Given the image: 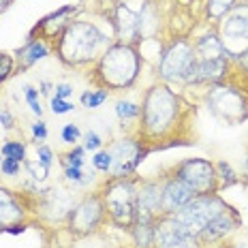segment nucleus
<instances>
[{
	"label": "nucleus",
	"mask_w": 248,
	"mask_h": 248,
	"mask_svg": "<svg viewBox=\"0 0 248 248\" xmlns=\"http://www.w3.org/2000/svg\"><path fill=\"white\" fill-rule=\"evenodd\" d=\"M193 107L186 103L169 84L156 81L143 92L141 116L135 137L146 146L148 152L190 143L186 139V126L190 124Z\"/></svg>",
	"instance_id": "1"
},
{
	"label": "nucleus",
	"mask_w": 248,
	"mask_h": 248,
	"mask_svg": "<svg viewBox=\"0 0 248 248\" xmlns=\"http://www.w3.org/2000/svg\"><path fill=\"white\" fill-rule=\"evenodd\" d=\"M141 73L139 45L111 43L90 66V81L101 90H128Z\"/></svg>",
	"instance_id": "2"
},
{
	"label": "nucleus",
	"mask_w": 248,
	"mask_h": 248,
	"mask_svg": "<svg viewBox=\"0 0 248 248\" xmlns=\"http://www.w3.org/2000/svg\"><path fill=\"white\" fill-rule=\"evenodd\" d=\"M111 45V39L96 24L73 19L56 41L54 51L60 62L69 69L92 66L101 58V54Z\"/></svg>",
	"instance_id": "3"
},
{
	"label": "nucleus",
	"mask_w": 248,
	"mask_h": 248,
	"mask_svg": "<svg viewBox=\"0 0 248 248\" xmlns=\"http://www.w3.org/2000/svg\"><path fill=\"white\" fill-rule=\"evenodd\" d=\"M233 64L225 79L210 84L203 94L205 107L225 124H240L248 120V75Z\"/></svg>",
	"instance_id": "4"
},
{
	"label": "nucleus",
	"mask_w": 248,
	"mask_h": 248,
	"mask_svg": "<svg viewBox=\"0 0 248 248\" xmlns=\"http://www.w3.org/2000/svg\"><path fill=\"white\" fill-rule=\"evenodd\" d=\"M99 195L105 203L107 223L118 229L131 231L139 220L137 212V175L122 180H105L99 188Z\"/></svg>",
	"instance_id": "5"
},
{
	"label": "nucleus",
	"mask_w": 248,
	"mask_h": 248,
	"mask_svg": "<svg viewBox=\"0 0 248 248\" xmlns=\"http://www.w3.org/2000/svg\"><path fill=\"white\" fill-rule=\"evenodd\" d=\"M195 64L193 41L178 37L163 49L158 60V79L163 84H180L184 86Z\"/></svg>",
	"instance_id": "6"
},
{
	"label": "nucleus",
	"mask_w": 248,
	"mask_h": 248,
	"mask_svg": "<svg viewBox=\"0 0 248 248\" xmlns=\"http://www.w3.org/2000/svg\"><path fill=\"white\" fill-rule=\"evenodd\" d=\"M231 205L220 197L218 193L212 195H195L188 203H184L182 208L173 214V218L184 227L186 231H190L193 235H199L205 229V225L210 220H214L218 214H223L225 210H229Z\"/></svg>",
	"instance_id": "7"
},
{
	"label": "nucleus",
	"mask_w": 248,
	"mask_h": 248,
	"mask_svg": "<svg viewBox=\"0 0 248 248\" xmlns=\"http://www.w3.org/2000/svg\"><path fill=\"white\" fill-rule=\"evenodd\" d=\"M223 49L229 60H237L248 49V2L235 4L229 13L214 26Z\"/></svg>",
	"instance_id": "8"
},
{
	"label": "nucleus",
	"mask_w": 248,
	"mask_h": 248,
	"mask_svg": "<svg viewBox=\"0 0 248 248\" xmlns=\"http://www.w3.org/2000/svg\"><path fill=\"white\" fill-rule=\"evenodd\" d=\"M107 152L111 156V167L107 175V180H122V178H131L135 175L137 167L141 165V161L148 156V150L135 135H126L122 139H113L111 143H107Z\"/></svg>",
	"instance_id": "9"
},
{
	"label": "nucleus",
	"mask_w": 248,
	"mask_h": 248,
	"mask_svg": "<svg viewBox=\"0 0 248 248\" xmlns=\"http://www.w3.org/2000/svg\"><path fill=\"white\" fill-rule=\"evenodd\" d=\"M107 223L105 203H103L99 190L86 195L81 201H77L66 218V229L73 237H88L101 229Z\"/></svg>",
	"instance_id": "10"
},
{
	"label": "nucleus",
	"mask_w": 248,
	"mask_h": 248,
	"mask_svg": "<svg viewBox=\"0 0 248 248\" xmlns=\"http://www.w3.org/2000/svg\"><path fill=\"white\" fill-rule=\"evenodd\" d=\"M171 173L180 178L184 184H188L195 190V195H212L220 193L218 173L216 165L205 158H186L171 167Z\"/></svg>",
	"instance_id": "11"
},
{
	"label": "nucleus",
	"mask_w": 248,
	"mask_h": 248,
	"mask_svg": "<svg viewBox=\"0 0 248 248\" xmlns=\"http://www.w3.org/2000/svg\"><path fill=\"white\" fill-rule=\"evenodd\" d=\"M34 208L37 205L28 193H15L11 188L0 186V233H4L13 225L26 223L30 212H37Z\"/></svg>",
	"instance_id": "12"
},
{
	"label": "nucleus",
	"mask_w": 248,
	"mask_h": 248,
	"mask_svg": "<svg viewBox=\"0 0 248 248\" xmlns=\"http://www.w3.org/2000/svg\"><path fill=\"white\" fill-rule=\"evenodd\" d=\"M154 248H205L197 235L186 231L173 216H158L154 223Z\"/></svg>",
	"instance_id": "13"
},
{
	"label": "nucleus",
	"mask_w": 248,
	"mask_h": 248,
	"mask_svg": "<svg viewBox=\"0 0 248 248\" xmlns=\"http://www.w3.org/2000/svg\"><path fill=\"white\" fill-rule=\"evenodd\" d=\"M77 13H79V7H77V4H64V7L58 9V11L45 15V17L30 30L28 41H32V39L45 41V43L51 45V49H54L56 41L60 39V34L64 32L66 26L73 22V17Z\"/></svg>",
	"instance_id": "14"
},
{
	"label": "nucleus",
	"mask_w": 248,
	"mask_h": 248,
	"mask_svg": "<svg viewBox=\"0 0 248 248\" xmlns=\"http://www.w3.org/2000/svg\"><path fill=\"white\" fill-rule=\"evenodd\" d=\"M139 218L156 220L163 214V178H137Z\"/></svg>",
	"instance_id": "15"
},
{
	"label": "nucleus",
	"mask_w": 248,
	"mask_h": 248,
	"mask_svg": "<svg viewBox=\"0 0 248 248\" xmlns=\"http://www.w3.org/2000/svg\"><path fill=\"white\" fill-rule=\"evenodd\" d=\"M163 178V214L161 216H173L175 212L182 208L184 203H188L195 197V190L188 184H184L180 178L169 171Z\"/></svg>",
	"instance_id": "16"
},
{
	"label": "nucleus",
	"mask_w": 248,
	"mask_h": 248,
	"mask_svg": "<svg viewBox=\"0 0 248 248\" xmlns=\"http://www.w3.org/2000/svg\"><path fill=\"white\" fill-rule=\"evenodd\" d=\"M240 225H242L240 214H237L233 208H229V210H225L223 214L216 216L214 220H210V223L205 225V229L201 231L197 237H199L201 244L208 248V246H212V244H220V242H223L227 235L233 233V231H235Z\"/></svg>",
	"instance_id": "17"
},
{
	"label": "nucleus",
	"mask_w": 248,
	"mask_h": 248,
	"mask_svg": "<svg viewBox=\"0 0 248 248\" xmlns=\"http://www.w3.org/2000/svg\"><path fill=\"white\" fill-rule=\"evenodd\" d=\"M113 28H116V39L118 43H131L139 45V13L131 11L124 2L116 4L113 9Z\"/></svg>",
	"instance_id": "18"
},
{
	"label": "nucleus",
	"mask_w": 248,
	"mask_h": 248,
	"mask_svg": "<svg viewBox=\"0 0 248 248\" xmlns=\"http://www.w3.org/2000/svg\"><path fill=\"white\" fill-rule=\"evenodd\" d=\"M51 51H54L51 45H47L45 41H39V39L28 41L24 47H19L17 51H15V73H24V71H28L30 66L37 64L39 60L47 58Z\"/></svg>",
	"instance_id": "19"
},
{
	"label": "nucleus",
	"mask_w": 248,
	"mask_h": 248,
	"mask_svg": "<svg viewBox=\"0 0 248 248\" xmlns=\"http://www.w3.org/2000/svg\"><path fill=\"white\" fill-rule=\"evenodd\" d=\"M193 49H195V58L197 60H218V58H227L225 49H223V43H220L218 34L210 32V34H203V37L195 39L193 41Z\"/></svg>",
	"instance_id": "20"
},
{
	"label": "nucleus",
	"mask_w": 248,
	"mask_h": 248,
	"mask_svg": "<svg viewBox=\"0 0 248 248\" xmlns=\"http://www.w3.org/2000/svg\"><path fill=\"white\" fill-rule=\"evenodd\" d=\"M161 28V19H158V7L152 0H146V4L139 11V37L143 39H154Z\"/></svg>",
	"instance_id": "21"
},
{
	"label": "nucleus",
	"mask_w": 248,
	"mask_h": 248,
	"mask_svg": "<svg viewBox=\"0 0 248 248\" xmlns=\"http://www.w3.org/2000/svg\"><path fill=\"white\" fill-rule=\"evenodd\" d=\"M154 223H156V220L139 218L135 227L128 231L133 237L135 248H154Z\"/></svg>",
	"instance_id": "22"
},
{
	"label": "nucleus",
	"mask_w": 248,
	"mask_h": 248,
	"mask_svg": "<svg viewBox=\"0 0 248 248\" xmlns=\"http://www.w3.org/2000/svg\"><path fill=\"white\" fill-rule=\"evenodd\" d=\"M235 4L237 0H205V19L216 26Z\"/></svg>",
	"instance_id": "23"
},
{
	"label": "nucleus",
	"mask_w": 248,
	"mask_h": 248,
	"mask_svg": "<svg viewBox=\"0 0 248 248\" xmlns=\"http://www.w3.org/2000/svg\"><path fill=\"white\" fill-rule=\"evenodd\" d=\"M116 113L122 124L131 122V120H139V116H141V105H137V103H133V101H118Z\"/></svg>",
	"instance_id": "24"
},
{
	"label": "nucleus",
	"mask_w": 248,
	"mask_h": 248,
	"mask_svg": "<svg viewBox=\"0 0 248 248\" xmlns=\"http://www.w3.org/2000/svg\"><path fill=\"white\" fill-rule=\"evenodd\" d=\"M2 158H13L17 163H26V143L24 141H4L0 148Z\"/></svg>",
	"instance_id": "25"
},
{
	"label": "nucleus",
	"mask_w": 248,
	"mask_h": 248,
	"mask_svg": "<svg viewBox=\"0 0 248 248\" xmlns=\"http://www.w3.org/2000/svg\"><path fill=\"white\" fill-rule=\"evenodd\" d=\"M216 165V173H218V184H220V190L227 188V186H233L240 182V178H237V173L233 171V167H231L229 163L225 161H218L214 163Z\"/></svg>",
	"instance_id": "26"
},
{
	"label": "nucleus",
	"mask_w": 248,
	"mask_h": 248,
	"mask_svg": "<svg viewBox=\"0 0 248 248\" xmlns=\"http://www.w3.org/2000/svg\"><path fill=\"white\" fill-rule=\"evenodd\" d=\"M107 99H109V92L107 90H101V88H96V90H86L84 94H81V105H84L86 109H96V107H101Z\"/></svg>",
	"instance_id": "27"
},
{
	"label": "nucleus",
	"mask_w": 248,
	"mask_h": 248,
	"mask_svg": "<svg viewBox=\"0 0 248 248\" xmlns=\"http://www.w3.org/2000/svg\"><path fill=\"white\" fill-rule=\"evenodd\" d=\"M84 154H86V148L84 146H73L69 152L62 154V165L64 167H84Z\"/></svg>",
	"instance_id": "28"
},
{
	"label": "nucleus",
	"mask_w": 248,
	"mask_h": 248,
	"mask_svg": "<svg viewBox=\"0 0 248 248\" xmlns=\"http://www.w3.org/2000/svg\"><path fill=\"white\" fill-rule=\"evenodd\" d=\"M15 73V56L11 51H0V86Z\"/></svg>",
	"instance_id": "29"
},
{
	"label": "nucleus",
	"mask_w": 248,
	"mask_h": 248,
	"mask_svg": "<svg viewBox=\"0 0 248 248\" xmlns=\"http://www.w3.org/2000/svg\"><path fill=\"white\" fill-rule=\"evenodd\" d=\"M26 169H28V173H30V178L34 180V182H45L47 180V175H49V167L47 165H43L37 158V161H26Z\"/></svg>",
	"instance_id": "30"
},
{
	"label": "nucleus",
	"mask_w": 248,
	"mask_h": 248,
	"mask_svg": "<svg viewBox=\"0 0 248 248\" xmlns=\"http://www.w3.org/2000/svg\"><path fill=\"white\" fill-rule=\"evenodd\" d=\"M24 96L34 116H39V118L43 116V107H41V101H39V90H34L32 86H24Z\"/></svg>",
	"instance_id": "31"
},
{
	"label": "nucleus",
	"mask_w": 248,
	"mask_h": 248,
	"mask_svg": "<svg viewBox=\"0 0 248 248\" xmlns=\"http://www.w3.org/2000/svg\"><path fill=\"white\" fill-rule=\"evenodd\" d=\"M60 137H62V141H64V143L75 146V143L79 141V137H81V131H79V126H77V124L69 122V124H64V126H62Z\"/></svg>",
	"instance_id": "32"
},
{
	"label": "nucleus",
	"mask_w": 248,
	"mask_h": 248,
	"mask_svg": "<svg viewBox=\"0 0 248 248\" xmlns=\"http://www.w3.org/2000/svg\"><path fill=\"white\" fill-rule=\"evenodd\" d=\"M92 165H94L96 171L107 173V171H109V167H111V156H109V152H107V150H99V152L94 154V158H92Z\"/></svg>",
	"instance_id": "33"
},
{
	"label": "nucleus",
	"mask_w": 248,
	"mask_h": 248,
	"mask_svg": "<svg viewBox=\"0 0 248 248\" xmlns=\"http://www.w3.org/2000/svg\"><path fill=\"white\" fill-rule=\"evenodd\" d=\"M49 105H51V111H54L56 116H62V113H69V111L75 109L73 103H69L66 99H58V96H51Z\"/></svg>",
	"instance_id": "34"
},
{
	"label": "nucleus",
	"mask_w": 248,
	"mask_h": 248,
	"mask_svg": "<svg viewBox=\"0 0 248 248\" xmlns=\"http://www.w3.org/2000/svg\"><path fill=\"white\" fill-rule=\"evenodd\" d=\"M103 146V139L99 133H94V131H88L86 135H84V148L86 150H90V152H99Z\"/></svg>",
	"instance_id": "35"
},
{
	"label": "nucleus",
	"mask_w": 248,
	"mask_h": 248,
	"mask_svg": "<svg viewBox=\"0 0 248 248\" xmlns=\"http://www.w3.org/2000/svg\"><path fill=\"white\" fill-rule=\"evenodd\" d=\"M19 169H22V163L13 161V158H2V161H0V171H2V175L13 178V175L19 173Z\"/></svg>",
	"instance_id": "36"
},
{
	"label": "nucleus",
	"mask_w": 248,
	"mask_h": 248,
	"mask_svg": "<svg viewBox=\"0 0 248 248\" xmlns=\"http://www.w3.org/2000/svg\"><path fill=\"white\" fill-rule=\"evenodd\" d=\"M37 158L43 165L51 167V163H54V152H51V148H47L45 143H39V146H37Z\"/></svg>",
	"instance_id": "37"
},
{
	"label": "nucleus",
	"mask_w": 248,
	"mask_h": 248,
	"mask_svg": "<svg viewBox=\"0 0 248 248\" xmlns=\"http://www.w3.org/2000/svg\"><path fill=\"white\" fill-rule=\"evenodd\" d=\"M0 126H2L4 131H13L15 128V118L9 109H0Z\"/></svg>",
	"instance_id": "38"
},
{
	"label": "nucleus",
	"mask_w": 248,
	"mask_h": 248,
	"mask_svg": "<svg viewBox=\"0 0 248 248\" xmlns=\"http://www.w3.org/2000/svg\"><path fill=\"white\" fill-rule=\"evenodd\" d=\"M32 137H34V141H45L47 139V126H45L43 120L32 124Z\"/></svg>",
	"instance_id": "39"
},
{
	"label": "nucleus",
	"mask_w": 248,
	"mask_h": 248,
	"mask_svg": "<svg viewBox=\"0 0 248 248\" xmlns=\"http://www.w3.org/2000/svg\"><path fill=\"white\" fill-rule=\"evenodd\" d=\"M54 90H56L54 96H58V99H69V96L73 94V86L71 84H56Z\"/></svg>",
	"instance_id": "40"
},
{
	"label": "nucleus",
	"mask_w": 248,
	"mask_h": 248,
	"mask_svg": "<svg viewBox=\"0 0 248 248\" xmlns=\"http://www.w3.org/2000/svg\"><path fill=\"white\" fill-rule=\"evenodd\" d=\"M233 62H235V64L240 66V69H242V71H244V73L248 75V49H246L244 54H242V56H240V58H237V60H233Z\"/></svg>",
	"instance_id": "41"
},
{
	"label": "nucleus",
	"mask_w": 248,
	"mask_h": 248,
	"mask_svg": "<svg viewBox=\"0 0 248 248\" xmlns=\"http://www.w3.org/2000/svg\"><path fill=\"white\" fill-rule=\"evenodd\" d=\"M26 227H28V223H22V225H13V227H9L4 233H11V235H19V233H24L26 231Z\"/></svg>",
	"instance_id": "42"
},
{
	"label": "nucleus",
	"mask_w": 248,
	"mask_h": 248,
	"mask_svg": "<svg viewBox=\"0 0 248 248\" xmlns=\"http://www.w3.org/2000/svg\"><path fill=\"white\" fill-rule=\"evenodd\" d=\"M39 88H41V94H49V92L54 90L49 81H41V86H39Z\"/></svg>",
	"instance_id": "43"
},
{
	"label": "nucleus",
	"mask_w": 248,
	"mask_h": 248,
	"mask_svg": "<svg viewBox=\"0 0 248 248\" xmlns=\"http://www.w3.org/2000/svg\"><path fill=\"white\" fill-rule=\"evenodd\" d=\"M223 248H248V240H244V242H235V244H225Z\"/></svg>",
	"instance_id": "44"
},
{
	"label": "nucleus",
	"mask_w": 248,
	"mask_h": 248,
	"mask_svg": "<svg viewBox=\"0 0 248 248\" xmlns=\"http://www.w3.org/2000/svg\"><path fill=\"white\" fill-rule=\"evenodd\" d=\"M13 0H0V13H4L9 9V4H11Z\"/></svg>",
	"instance_id": "45"
},
{
	"label": "nucleus",
	"mask_w": 248,
	"mask_h": 248,
	"mask_svg": "<svg viewBox=\"0 0 248 248\" xmlns=\"http://www.w3.org/2000/svg\"><path fill=\"white\" fill-rule=\"evenodd\" d=\"M244 171H246V178H248V152H246V161H244Z\"/></svg>",
	"instance_id": "46"
},
{
	"label": "nucleus",
	"mask_w": 248,
	"mask_h": 248,
	"mask_svg": "<svg viewBox=\"0 0 248 248\" xmlns=\"http://www.w3.org/2000/svg\"><path fill=\"white\" fill-rule=\"evenodd\" d=\"M0 161H2V154H0Z\"/></svg>",
	"instance_id": "47"
},
{
	"label": "nucleus",
	"mask_w": 248,
	"mask_h": 248,
	"mask_svg": "<svg viewBox=\"0 0 248 248\" xmlns=\"http://www.w3.org/2000/svg\"><path fill=\"white\" fill-rule=\"evenodd\" d=\"M244 2H248V0H244Z\"/></svg>",
	"instance_id": "48"
}]
</instances>
